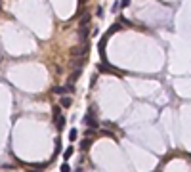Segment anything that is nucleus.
<instances>
[{"mask_svg": "<svg viewBox=\"0 0 191 172\" xmlns=\"http://www.w3.org/2000/svg\"><path fill=\"white\" fill-rule=\"evenodd\" d=\"M86 52H88V42H86V44H82V46H79V48L71 50V54H73L75 57H84V56H86Z\"/></svg>", "mask_w": 191, "mask_h": 172, "instance_id": "nucleus-1", "label": "nucleus"}, {"mask_svg": "<svg viewBox=\"0 0 191 172\" xmlns=\"http://www.w3.org/2000/svg\"><path fill=\"white\" fill-rule=\"evenodd\" d=\"M84 123H86L88 128H90V126H92V128H96V126H97V120H96V117H94V113H92V109L86 113V117H84Z\"/></svg>", "mask_w": 191, "mask_h": 172, "instance_id": "nucleus-2", "label": "nucleus"}, {"mask_svg": "<svg viewBox=\"0 0 191 172\" xmlns=\"http://www.w3.org/2000/svg\"><path fill=\"white\" fill-rule=\"evenodd\" d=\"M86 38H88V27H79V40H80V44H86Z\"/></svg>", "mask_w": 191, "mask_h": 172, "instance_id": "nucleus-3", "label": "nucleus"}, {"mask_svg": "<svg viewBox=\"0 0 191 172\" xmlns=\"http://www.w3.org/2000/svg\"><path fill=\"white\" fill-rule=\"evenodd\" d=\"M59 105L67 109V107L73 105V98H71V96H61V98H59Z\"/></svg>", "mask_w": 191, "mask_h": 172, "instance_id": "nucleus-4", "label": "nucleus"}, {"mask_svg": "<svg viewBox=\"0 0 191 172\" xmlns=\"http://www.w3.org/2000/svg\"><path fill=\"white\" fill-rule=\"evenodd\" d=\"M52 92H54V94H59V96H65L67 94V88H65V86H54Z\"/></svg>", "mask_w": 191, "mask_h": 172, "instance_id": "nucleus-5", "label": "nucleus"}, {"mask_svg": "<svg viewBox=\"0 0 191 172\" xmlns=\"http://www.w3.org/2000/svg\"><path fill=\"white\" fill-rule=\"evenodd\" d=\"M65 123H67V119L61 115V117L55 120V126H58V130H63V128H65Z\"/></svg>", "mask_w": 191, "mask_h": 172, "instance_id": "nucleus-6", "label": "nucleus"}, {"mask_svg": "<svg viewBox=\"0 0 191 172\" xmlns=\"http://www.w3.org/2000/svg\"><path fill=\"white\" fill-rule=\"evenodd\" d=\"M88 23H90V13H84V16L80 17V23H79V27H88Z\"/></svg>", "mask_w": 191, "mask_h": 172, "instance_id": "nucleus-7", "label": "nucleus"}, {"mask_svg": "<svg viewBox=\"0 0 191 172\" xmlns=\"http://www.w3.org/2000/svg\"><path fill=\"white\" fill-rule=\"evenodd\" d=\"M82 75V67H76V71H75V73L73 75H71V78H69V82H75L76 81V78H79Z\"/></svg>", "mask_w": 191, "mask_h": 172, "instance_id": "nucleus-8", "label": "nucleus"}, {"mask_svg": "<svg viewBox=\"0 0 191 172\" xmlns=\"http://www.w3.org/2000/svg\"><path fill=\"white\" fill-rule=\"evenodd\" d=\"M76 138H79V130H76V128H71V130H69V140L75 142Z\"/></svg>", "mask_w": 191, "mask_h": 172, "instance_id": "nucleus-9", "label": "nucleus"}, {"mask_svg": "<svg viewBox=\"0 0 191 172\" xmlns=\"http://www.w3.org/2000/svg\"><path fill=\"white\" fill-rule=\"evenodd\" d=\"M118 29H121V23H115V25H111V29H109V31L105 33V34H107V37H111V34H113V33H117Z\"/></svg>", "mask_w": 191, "mask_h": 172, "instance_id": "nucleus-10", "label": "nucleus"}, {"mask_svg": "<svg viewBox=\"0 0 191 172\" xmlns=\"http://www.w3.org/2000/svg\"><path fill=\"white\" fill-rule=\"evenodd\" d=\"M90 143H92V140H90V138L82 140V142H80V149H88V147H90Z\"/></svg>", "mask_w": 191, "mask_h": 172, "instance_id": "nucleus-11", "label": "nucleus"}, {"mask_svg": "<svg viewBox=\"0 0 191 172\" xmlns=\"http://www.w3.org/2000/svg\"><path fill=\"white\" fill-rule=\"evenodd\" d=\"M73 151H75L73 147H67V149H65V153H63V159H65V161H69V157L73 155Z\"/></svg>", "mask_w": 191, "mask_h": 172, "instance_id": "nucleus-12", "label": "nucleus"}, {"mask_svg": "<svg viewBox=\"0 0 191 172\" xmlns=\"http://www.w3.org/2000/svg\"><path fill=\"white\" fill-rule=\"evenodd\" d=\"M59 172H71V167H69L67 163H63L61 167H59Z\"/></svg>", "mask_w": 191, "mask_h": 172, "instance_id": "nucleus-13", "label": "nucleus"}, {"mask_svg": "<svg viewBox=\"0 0 191 172\" xmlns=\"http://www.w3.org/2000/svg\"><path fill=\"white\" fill-rule=\"evenodd\" d=\"M59 149H61V143H59V138L55 140V153H59Z\"/></svg>", "mask_w": 191, "mask_h": 172, "instance_id": "nucleus-14", "label": "nucleus"}, {"mask_svg": "<svg viewBox=\"0 0 191 172\" xmlns=\"http://www.w3.org/2000/svg\"><path fill=\"white\" fill-rule=\"evenodd\" d=\"M118 8H121V2H115V4H113V12H118Z\"/></svg>", "mask_w": 191, "mask_h": 172, "instance_id": "nucleus-15", "label": "nucleus"}, {"mask_svg": "<svg viewBox=\"0 0 191 172\" xmlns=\"http://www.w3.org/2000/svg\"><path fill=\"white\" fill-rule=\"evenodd\" d=\"M130 4V0H121V6H122V8H124V6H128Z\"/></svg>", "mask_w": 191, "mask_h": 172, "instance_id": "nucleus-16", "label": "nucleus"}, {"mask_svg": "<svg viewBox=\"0 0 191 172\" xmlns=\"http://www.w3.org/2000/svg\"><path fill=\"white\" fill-rule=\"evenodd\" d=\"M79 2H80V4H84V2H86V0H79Z\"/></svg>", "mask_w": 191, "mask_h": 172, "instance_id": "nucleus-17", "label": "nucleus"}, {"mask_svg": "<svg viewBox=\"0 0 191 172\" xmlns=\"http://www.w3.org/2000/svg\"><path fill=\"white\" fill-rule=\"evenodd\" d=\"M0 8H2V0H0Z\"/></svg>", "mask_w": 191, "mask_h": 172, "instance_id": "nucleus-18", "label": "nucleus"}]
</instances>
